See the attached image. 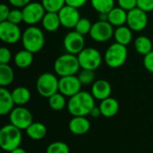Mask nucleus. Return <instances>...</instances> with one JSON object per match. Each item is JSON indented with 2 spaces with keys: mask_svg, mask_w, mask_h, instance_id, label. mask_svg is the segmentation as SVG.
<instances>
[{
  "mask_svg": "<svg viewBox=\"0 0 153 153\" xmlns=\"http://www.w3.org/2000/svg\"><path fill=\"white\" fill-rule=\"evenodd\" d=\"M95 107V99L91 92L81 91L77 94L69 98L67 101V110L73 117L90 116Z\"/></svg>",
  "mask_w": 153,
  "mask_h": 153,
  "instance_id": "nucleus-1",
  "label": "nucleus"
},
{
  "mask_svg": "<svg viewBox=\"0 0 153 153\" xmlns=\"http://www.w3.org/2000/svg\"><path fill=\"white\" fill-rule=\"evenodd\" d=\"M23 48L35 54L42 50L45 45V35L39 27L29 26L24 30L22 36Z\"/></svg>",
  "mask_w": 153,
  "mask_h": 153,
  "instance_id": "nucleus-2",
  "label": "nucleus"
},
{
  "mask_svg": "<svg viewBox=\"0 0 153 153\" xmlns=\"http://www.w3.org/2000/svg\"><path fill=\"white\" fill-rule=\"evenodd\" d=\"M22 141V130L12 124L4 125L0 130V147L4 152H11L20 147Z\"/></svg>",
  "mask_w": 153,
  "mask_h": 153,
  "instance_id": "nucleus-3",
  "label": "nucleus"
},
{
  "mask_svg": "<svg viewBox=\"0 0 153 153\" xmlns=\"http://www.w3.org/2000/svg\"><path fill=\"white\" fill-rule=\"evenodd\" d=\"M80 68L78 56L70 53L59 56L54 62V71L60 77L75 75L80 72Z\"/></svg>",
  "mask_w": 153,
  "mask_h": 153,
  "instance_id": "nucleus-4",
  "label": "nucleus"
},
{
  "mask_svg": "<svg viewBox=\"0 0 153 153\" xmlns=\"http://www.w3.org/2000/svg\"><path fill=\"white\" fill-rule=\"evenodd\" d=\"M128 56V50L126 46L119 43L111 44L104 54V61L110 68H119L125 65Z\"/></svg>",
  "mask_w": 153,
  "mask_h": 153,
  "instance_id": "nucleus-5",
  "label": "nucleus"
},
{
  "mask_svg": "<svg viewBox=\"0 0 153 153\" xmlns=\"http://www.w3.org/2000/svg\"><path fill=\"white\" fill-rule=\"evenodd\" d=\"M36 89L41 97L48 99L59 91V79L52 73H43L37 79Z\"/></svg>",
  "mask_w": 153,
  "mask_h": 153,
  "instance_id": "nucleus-6",
  "label": "nucleus"
},
{
  "mask_svg": "<svg viewBox=\"0 0 153 153\" xmlns=\"http://www.w3.org/2000/svg\"><path fill=\"white\" fill-rule=\"evenodd\" d=\"M79 64L82 69L95 71L98 69L103 61L100 52L94 48H84L78 55Z\"/></svg>",
  "mask_w": 153,
  "mask_h": 153,
  "instance_id": "nucleus-7",
  "label": "nucleus"
},
{
  "mask_svg": "<svg viewBox=\"0 0 153 153\" xmlns=\"http://www.w3.org/2000/svg\"><path fill=\"white\" fill-rule=\"evenodd\" d=\"M9 121L10 124L22 131L26 130L33 123V117L27 108L17 106L9 114Z\"/></svg>",
  "mask_w": 153,
  "mask_h": 153,
  "instance_id": "nucleus-8",
  "label": "nucleus"
},
{
  "mask_svg": "<svg viewBox=\"0 0 153 153\" xmlns=\"http://www.w3.org/2000/svg\"><path fill=\"white\" fill-rule=\"evenodd\" d=\"M22 11L23 15V22L30 26H34L35 24L40 22L47 13L43 4L39 2H30L23 7Z\"/></svg>",
  "mask_w": 153,
  "mask_h": 153,
  "instance_id": "nucleus-9",
  "label": "nucleus"
},
{
  "mask_svg": "<svg viewBox=\"0 0 153 153\" xmlns=\"http://www.w3.org/2000/svg\"><path fill=\"white\" fill-rule=\"evenodd\" d=\"M114 26L108 22L98 21L92 24L90 37L97 42H106L114 37Z\"/></svg>",
  "mask_w": 153,
  "mask_h": 153,
  "instance_id": "nucleus-10",
  "label": "nucleus"
},
{
  "mask_svg": "<svg viewBox=\"0 0 153 153\" xmlns=\"http://www.w3.org/2000/svg\"><path fill=\"white\" fill-rule=\"evenodd\" d=\"M22 30L19 25L8 21L0 22V39L7 44H15L22 39Z\"/></svg>",
  "mask_w": 153,
  "mask_h": 153,
  "instance_id": "nucleus-11",
  "label": "nucleus"
},
{
  "mask_svg": "<svg viewBox=\"0 0 153 153\" xmlns=\"http://www.w3.org/2000/svg\"><path fill=\"white\" fill-rule=\"evenodd\" d=\"M126 24L134 31L143 30L148 25L147 13L138 7L127 12Z\"/></svg>",
  "mask_w": 153,
  "mask_h": 153,
  "instance_id": "nucleus-12",
  "label": "nucleus"
},
{
  "mask_svg": "<svg viewBox=\"0 0 153 153\" xmlns=\"http://www.w3.org/2000/svg\"><path fill=\"white\" fill-rule=\"evenodd\" d=\"M82 84L78 76L70 75L59 78V92L65 97H73L82 91Z\"/></svg>",
  "mask_w": 153,
  "mask_h": 153,
  "instance_id": "nucleus-13",
  "label": "nucleus"
},
{
  "mask_svg": "<svg viewBox=\"0 0 153 153\" xmlns=\"http://www.w3.org/2000/svg\"><path fill=\"white\" fill-rule=\"evenodd\" d=\"M84 36L73 30L68 32L64 38V47L67 53L78 55L85 47Z\"/></svg>",
  "mask_w": 153,
  "mask_h": 153,
  "instance_id": "nucleus-14",
  "label": "nucleus"
},
{
  "mask_svg": "<svg viewBox=\"0 0 153 153\" xmlns=\"http://www.w3.org/2000/svg\"><path fill=\"white\" fill-rule=\"evenodd\" d=\"M58 15L61 22V25L67 29L74 28L79 20L81 19L79 9L67 4H65L58 12Z\"/></svg>",
  "mask_w": 153,
  "mask_h": 153,
  "instance_id": "nucleus-15",
  "label": "nucleus"
},
{
  "mask_svg": "<svg viewBox=\"0 0 153 153\" xmlns=\"http://www.w3.org/2000/svg\"><path fill=\"white\" fill-rule=\"evenodd\" d=\"M68 129L74 135H84L91 129V122L86 117H73L68 123Z\"/></svg>",
  "mask_w": 153,
  "mask_h": 153,
  "instance_id": "nucleus-16",
  "label": "nucleus"
},
{
  "mask_svg": "<svg viewBox=\"0 0 153 153\" xmlns=\"http://www.w3.org/2000/svg\"><path fill=\"white\" fill-rule=\"evenodd\" d=\"M111 92H112L111 84L106 80L100 79V80L95 81L92 83L91 93L94 97V99L97 100L102 101L109 98L111 95Z\"/></svg>",
  "mask_w": 153,
  "mask_h": 153,
  "instance_id": "nucleus-17",
  "label": "nucleus"
},
{
  "mask_svg": "<svg viewBox=\"0 0 153 153\" xmlns=\"http://www.w3.org/2000/svg\"><path fill=\"white\" fill-rule=\"evenodd\" d=\"M14 101L12 96V91L5 87L0 88V115L6 116L14 108Z\"/></svg>",
  "mask_w": 153,
  "mask_h": 153,
  "instance_id": "nucleus-18",
  "label": "nucleus"
},
{
  "mask_svg": "<svg viewBox=\"0 0 153 153\" xmlns=\"http://www.w3.org/2000/svg\"><path fill=\"white\" fill-rule=\"evenodd\" d=\"M99 107L100 108L101 115L105 117H113L119 111V103L116 99L112 97L100 101Z\"/></svg>",
  "mask_w": 153,
  "mask_h": 153,
  "instance_id": "nucleus-19",
  "label": "nucleus"
},
{
  "mask_svg": "<svg viewBox=\"0 0 153 153\" xmlns=\"http://www.w3.org/2000/svg\"><path fill=\"white\" fill-rule=\"evenodd\" d=\"M42 27L45 30L48 32H54L56 31L61 25V22L59 19L58 13H52V12H47L44 15L42 21Z\"/></svg>",
  "mask_w": 153,
  "mask_h": 153,
  "instance_id": "nucleus-20",
  "label": "nucleus"
},
{
  "mask_svg": "<svg viewBox=\"0 0 153 153\" xmlns=\"http://www.w3.org/2000/svg\"><path fill=\"white\" fill-rule=\"evenodd\" d=\"M108 22L115 27L123 26L127 22V11L121 7H114L108 13Z\"/></svg>",
  "mask_w": 153,
  "mask_h": 153,
  "instance_id": "nucleus-21",
  "label": "nucleus"
},
{
  "mask_svg": "<svg viewBox=\"0 0 153 153\" xmlns=\"http://www.w3.org/2000/svg\"><path fill=\"white\" fill-rule=\"evenodd\" d=\"M26 134L33 141H40L44 139L47 135L48 129L43 123L33 122L26 130Z\"/></svg>",
  "mask_w": 153,
  "mask_h": 153,
  "instance_id": "nucleus-22",
  "label": "nucleus"
},
{
  "mask_svg": "<svg viewBox=\"0 0 153 153\" xmlns=\"http://www.w3.org/2000/svg\"><path fill=\"white\" fill-rule=\"evenodd\" d=\"M12 96L16 106H25L31 98V93L30 90L24 86H19L13 90Z\"/></svg>",
  "mask_w": 153,
  "mask_h": 153,
  "instance_id": "nucleus-23",
  "label": "nucleus"
},
{
  "mask_svg": "<svg viewBox=\"0 0 153 153\" xmlns=\"http://www.w3.org/2000/svg\"><path fill=\"white\" fill-rule=\"evenodd\" d=\"M114 38L117 43H119L124 46H127L131 43L133 39L132 30L128 26H119L117 27L114 32Z\"/></svg>",
  "mask_w": 153,
  "mask_h": 153,
  "instance_id": "nucleus-24",
  "label": "nucleus"
},
{
  "mask_svg": "<svg viewBox=\"0 0 153 153\" xmlns=\"http://www.w3.org/2000/svg\"><path fill=\"white\" fill-rule=\"evenodd\" d=\"M13 59L14 64L17 67L21 69H25L31 65L33 62V53L23 48L22 50H20L15 54Z\"/></svg>",
  "mask_w": 153,
  "mask_h": 153,
  "instance_id": "nucleus-25",
  "label": "nucleus"
},
{
  "mask_svg": "<svg viewBox=\"0 0 153 153\" xmlns=\"http://www.w3.org/2000/svg\"><path fill=\"white\" fill-rule=\"evenodd\" d=\"M134 48L140 55L146 56L153 50L152 41L147 36H139L134 40Z\"/></svg>",
  "mask_w": 153,
  "mask_h": 153,
  "instance_id": "nucleus-26",
  "label": "nucleus"
},
{
  "mask_svg": "<svg viewBox=\"0 0 153 153\" xmlns=\"http://www.w3.org/2000/svg\"><path fill=\"white\" fill-rule=\"evenodd\" d=\"M14 79V72L13 68L7 65H0V85L1 87L9 86Z\"/></svg>",
  "mask_w": 153,
  "mask_h": 153,
  "instance_id": "nucleus-27",
  "label": "nucleus"
},
{
  "mask_svg": "<svg viewBox=\"0 0 153 153\" xmlns=\"http://www.w3.org/2000/svg\"><path fill=\"white\" fill-rule=\"evenodd\" d=\"M48 100V106L54 111H61L65 107H67V101L65 96L60 93L59 91L52 95Z\"/></svg>",
  "mask_w": 153,
  "mask_h": 153,
  "instance_id": "nucleus-28",
  "label": "nucleus"
},
{
  "mask_svg": "<svg viewBox=\"0 0 153 153\" xmlns=\"http://www.w3.org/2000/svg\"><path fill=\"white\" fill-rule=\"evenodd\" d=\"M91 6L99 13H108L115 7V0H90Z\"/></svg>",
  "mask_w": 153,
  "mask_h": 153,
  "instance_id": "nucleus-29",
  "label": "nucleus"
},
{
  "mask_svg": "<svg viewBox=\"0 0 153 153\" xmlns=\"http://www.w3.org/2000/svg\"><path fill=\"white\" fill-rule=\"evenodd\" d=\"M40 3L47 12L52 13H58L65 5V0H41Z\"/></svg>",
  "mask_w": 153,
  "mask_h": 153,
  "instance_id": "nucleus-30",
  "label": "nucleus"
},
{
  "mask_svg": "<svg viewBox=\"0 0 153 153\" xmlns=\"http://www.w3.org/2000/svg\"><path fill=\"white\" fill-rule=\"evenodd\" d=\"M46 153H70V148L65 143L56 141L47 147Z\"/></svg>",
  "mask_w": 153,
  "mask_h": 153,
  "instance_id": "nucleus-31",
  "label": "nucleus"
},
{
  "mask_svg": "<svg viewBox=\"0 0 153 153\" xmlns=\"http://www.w3.org/2000/svg\"><path fill=\"white\" fill-rule=\"evenodd\" d=\"M77 76L82 85L92 84L95 82V77H96L94 71L88 70V69H82Z\"/></svg>",
  "mask_w": 153,
  "mask_h": 153,
  "instance_id": "nucleus-32",
  "label": "nucleus"
},
{
  "mask_svg": "<svg viewBox=\"0 0 153 153\" xmlns=\"http://www.w3.org/2000/svg\"><path fill=\"white\" fill-rule=\"evenodd\" d=\"M91 27H92V23L89 19L81 18L79 20V22H77V24L75 25L74 30H76L77 32H79L80 34L84 36L86 34H90Z\"/></svg>",
  "mask_w": 153,
  "mask_h": 153,
  "instance_id": "nucleus-33",
  "label": "nucleus"
},
{
  "mask_svg": "<svg viewBox=\"0 0 153 153\" xmlns=\"http://www.w3.org/2000/svg\"><path fill=\"white\" fill-rule=\"evenodd\" d=\"M8 22L19 25L22 22H23V15H22V11L20 10L19 8H14L10 11L8 19Z\"/></svg>",
  "mask_w": 153,
  "mask_h": 153,
  "instance_id": "nucleus-34",
  "label": "nucleus"
},
{
  "mask_svg": "<svg viewBox=\"0 0 153 153\" xmlns=\"http://www.w3.org/2000/svg\"><path fill=\"white\" fill-rule=\"evenodd\" d=\"M12 59V53L9 48L2 47L0 48V65H7Z\"/></svg>",
  "mask_w": 153,
  "mask_h": 153,
  "instance_id": "nucleus-35",
  "label": "nucleus"
},
{
  "mask_svg": "<svg viewBox=\"0 0 153 153\" xmlns=\"http://www.w3.org/2000/svg\"><path fill=\"white\" fill-rule=\"evenodd\" d=\"M118 6L129 12L137 7V0H117Z\"/></svg>",
  "mask_w": 153,
  "mask_h": 153,
  "instance_id": "nucleus-36",
  "label": "nucleus"
},
{
  "mask_svg": "<svg viewBox=\"0 0 153 153\" xmlns=\"http://www.w3.org/2000/svg\"><path fill=\"white\" fill-rule=\"evenodd\" d=\"M137 7L146 13L153 11V0H137Z\"/></svg>",
  "mask_w": 153,
  "mask_h": 153,
  "instance_id": "nucleus-37",
  "label": "nucleus"
},
{
  "mask_svg": "<svg viewBox=\"0 0 153 153\" xmlns=\"http://www.w3.org/2000/svg\"><path fill=\"white\" fill-rule=\"evenodd\" d=\"M143 65L148 72L153 74V50L149 54H147L146 56H144Z\"/></svg>",
  "mask_w": 153,
  "mask_h": 153,
  "instance_id": "nucleus-38",
  "label": "nucleus"
},
{
  "mask_svg": "<svg viewBox=\"0 0 153 153\" xmlns=\"http://www.w3.org/2000/svg\"><path fill=\"white\" fill-rule=\"evenodd\" d=\"M10 8L5 4H0V22H5L8 19L9 13H10Z\"/></svg>",
  "mask_w": 153,
  "mask_h": 153,
  "instance_id": "nucleus-39",
  "label": "nucleus"
},
{
  "mask_svg": "<svg viewBox=\"0 0 153 153\" xmlns=\"http://www.w3.org/2000/svg\"><path fill=\"white\" fill-rule=\"evenodd\" d=\"M31 0H9V3L12 6L15 8H23L27 4H29Z\"/></svg>",
  "mask_w": 153,
  "mask_h": 153,
  "instance_id": "nucleus-40",
  "label": "nucleus"
},
{
  "mask_svg": "<svg viewBox=\"0 0 153 153\" xmlns=\"http://www.w3.org/2000/svg\"><path fill=\"white\" fill-rule=\"evenodd\" d=\"M87 2H88V0H65V4L79 9V8L82 7Z\"/></svg>",
  "mask_w": 153,
  "mask_h": 153,
  "instance_id": "nucleus-41",
  "label": "nucleus"
},
{
  "mask_svg": "<svg viewBox=\"0 0 153 153\" xmlns=\"http://www.w3.org/2000/svg\"><path fill=\"white\" fill-rule=\"evenodd\" d=\"M90 116H91V117H93V118H99L100 116H102V115H101V111H100V107H96V106H95V107L93 108V109L91 110Z\"/></svg>",
  "mask_w": 153,
  "mask_h": 153,
  "instance_id": "nucleus-42",
  "label": "nucleus"
},
{
  "mask_svg": "<svg viewBox=\"0 0 153 153\" xmlns=\"http://www.w3.org/2000/svg\"><path fill=\"white\" fill-rule=\"evenodd\" d=\"M108 13H99V21H102V22H108Z\"/></svg>",
  "mask_w": 153,
  "mask_h": 153,
  "instance_id": "nucleus-43",
  "label": "nucleus"
},
{
  "mask_svg": "<svg viewBox=\"0 0 153 153\" xmlns=\"http://www.w3.org/2000/svg\"><path fill=\"white\" fill-rule=\"evenodd\" d=\"M9 153H28L24 149H22V147H19V148H17V149H15V150H13V151H12L11 152Z\"/></svg>",
  "mask_w": 153,
  "mask_h": 153,
  "instance_id": "nucleus-44",
  "label": "nucleus"
}]
</instances>
